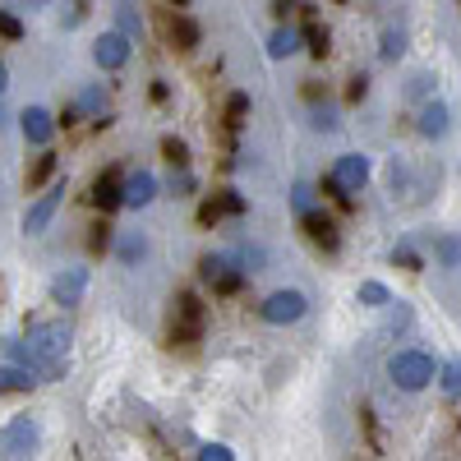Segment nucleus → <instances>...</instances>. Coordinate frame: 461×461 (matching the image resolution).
<instances>
[{
    "label": "nucleus",
    "instance_id": "1",
    "mask_svg": "<svg viewBox=\"0 0 461 461\" xmlns=\"http://www.w3.org/2000/svg\"><path fill=\"white\" fill-rule=\"evenodd\" d=\"M28 346L37 351V360L51 365V383L65 378V351H69V323H65V319L28 323Z\"/></svg>",
    "mask_w": 461,
    "mask_h": 461
},
{
    "label": "nucleus",
    "instance_id": "2",
    "mask_svg": "<svg viewBox=\"0 0 461 461\" xmlns=\"http://www.w3.org/2000/svg\"><path fill=\"white\" fill-rule=\"evenodd\" d=\"M388 374H393L397 388L420 393V388H425V383L434 378V360H429L425 351H397V356L388 360Z\"/></svg>",
    "mask_w": 461,
    "mask_h": 461
},
{
    "label": "nucleus",
    "instance_id": "3",
    "mask_svg": "<svg viewBox=\"0 0 461 461\" xmlns=\"http://www.w3.org/2000/svg\"><path fill=\"white\" fill-rule=\"evenodd\" d=\"M199 277H203L217 295H236V291L245 286V267L230 258V254H208V258L199 263Z\"/></svg>",
    "mask_w": 461,
    "mask_h": 461
},
{
    "label": "nucleus",
    "instance_id": "4",
    "mask_svg": "<svg viewBox=\"0 0 461 461\" xmlns=\"http://www.w3.org/2000/svg\"><path fill=\"white\" fill-rule=\"evenodd\" d=\"M304 310H310V300H304V291H273L263 304H258V314L263 323H273V328H286V323H300Z\"/></svg>",
    "mask_w": 461,
    "mask_h": 461
},
{
    "label": "nucleus",
    "instance_id": "5",
    "mask_svg": "<svg viewBox=\"0 0 461 461\" xmlns=\"http://www.w3.org/2000/svg\"><path fill=\"white\" fill-rule=\"evenodd\" d=\"M199 332H203V300L199 295H180L176 310H171V341L189 346V341H199Z\"/></svg>",
    "mask_w": 461,
    "mask_h": 461
},
{
    "label": "nucleus",
    "instance_id": "6",
    "mask_svg": "<svg viewBox=\"0 0 461 461\" xmlns=\"http://www.w3.org/2000/svg\"><path fill=\"white\" fill-rule=\"evenodd\" d=\"M37 443H42V429H37L32 415H14L5 429H0V452L5 456H28L37 452Z\"/></svg>",
    "mask_w": 461,
    "mask_h": 461
},
{
    "label": "nucleus",
    "instance_id": "7",
    "mask_svg": "<svg viewBox=\"0 0 461 461\" xmlns=\"http://www.w3.org/2000/svg\"><path fill=\"white\" fill-rule=\"evenodd\" d=\"M130 51H134V37H125L121 28H115V32H102L97 42H93V60H97L102 69H125Z\"/></svg>",
    "mask_w": 461,
    "mask_h": 461
},
{
    "label": "nucleus",
    "instance_id": "8",
    "mask_svg": "<svg viewBox=\"0 0 461 461\" xmlns=\"http://www.w3.org/2000/svg\"><path fill=\"white\" fill-rule=\"evenodd\" d=\"M60 199H65V180H56V185L47 189V194H42V199H37V203L23 212V230H28V236H42V230L51 226V217H56Z\"/></svg>",
    "mask_w": 461,
    "mask_h": 461
},
{
    "label": "nucleus",
    "instance_id": "9",
    "mask_svg": "<svg viewBox=\"0 0 461 461\" xmlns=\"http://www.w3.org/2000/svg\"><path fill=\"white\" fill-rule=\"evenodd\" d=\"M300 226H304V236H310L319 249H328V254L341 245V230H337V221H332L323 208H310V212L300 217Z\"/></svg>",
    "mask_w": 461,
    "mask_h": 461
},
{
    "label": "nucleus",
    "instance_id": "10",
    "mask_svg": "<svg viewBox=\"0 0 461 461\" xmlns=\"http://www.w3.org/2000/svg\"><path fill=\"white\" fill-rule=\"evenodd\" d=\"M332 180L346 189V194H360L365 180H369V158H360V152H346V158H337Z\"/></svg>",
    "mask_w": 461,
    "mask_h": 461
},
{
    "label": "nucleus",
    "instance_id": "11",
    "mask_svg": "<svg viewBox=\"0 0 461 461\" xmlns=\"http://www.w3.org/2000/svg\"><path fill=\"white\" fill-rule=\"evenodd\" d=\"M93 208H102V212H111V208H125V180H121V171H102L97 180H93Z\"/></svg>",
    "mask_w": 461,
    "mask_h": 461
},
{
    "label": "nucleus",
    "instance_id": "12",
    "mask_svg": "<svg viewBox=\"0 0 461 461\" xmlns=\"http://www.w3.org/2000/svg\"><path fill=\"white\" fill-rule=\"evenodd\" d=\"M167 42H171L176 51H194V47H199V23L189 19L185 10H176V5H171V14H167Z\"/></svg>",
    "mask_w": 461,
    "mask_h": 461
},
{
    "label": "nucleus",
    "instance_id": "13",
    "mask_svg": "<svg viewBox=\"0 0 461 461\" xmlns=\"http://www.w3.org/2000/svg\"><path fill=\"white\" fill-rule=\"evenodd\" d=\"M84 291H88V273H84V267H69V273H60V277L51 282V300L65 304V310H69V304H79Z\"/></svg>",
    "mask_w": 461,
    "mask_h": 461
},
{
    "label": "nucleus",
    "instance_id": "14",
    "mask_svg": "<svg viewBox=\"0 0 461 461\" xmlns=\"http://www.w3.org/2000/svg\"><path fill=\"white\" fill-rule=\"evenodd\" d=\"M152 199H158V176H152V171H134L125 180V208H148Z\"/></svg>",
    "mask_w": 461,
    "mask_h": 461
},
{
    "label": "nucleus",
    "instance_id": "15",
    "mask_svg": "<svg viewBox=\"0 0 461 461\" xmlns=\"http://www.w3.org/2000/svg\"><path fill=\"white\" fill-rule=\"evenodd\" d=\"M19 125H23V139H28V143H47V139L56 134L51 111H42V106H28V111L19 115Z\"/></svg>",
    "mask_w": 461,
    "mask_h": 461
},
{
    "label": "nucleus",
    "instance_id": "16",
    "mask_svg": "<svg viewBox=\"0 0 461 461\" xmlns=\"http://www.w3.org/2000/svg\"><path fill=\"white\" fill-rule=\"evenodd\" d=\"M74 106H79V115H88V121H97V125H106V121H111V102H106V93H102L97 84H88Z\"/></svg>",
    "mask_w": 461,
    "mask_h": 461
},
{
    "label": "nucleus",
    "instance_id": "17",
    "mask_svg": "<svg viewBox=\"0 0 461 461\" xmlns=\"http://www.w3.org/2000/svg\"><path fill=\"white\" fill-rule=\"evenodd\" d=\"M300 42H304V32L282 23L273 37H267V56H273V60H286V56H295V51H300Z\"/></svg>",
    "mask_w": 461,
    "mask_h": 461
},
{
    "label": "nucleus",
    "instance_id": "18",
    "mask_svg": "<svg viewBox=\"0 0 461 461\" xmlns=\"http://www.w3.org/2000/svg\"><path fill=\"white\" fill-rule=\"evenodd\" d=\"M37 383V374L32 369H23V365H0V397H10V393H28Z\"/></svg>",
    "mask_w": 461,
    "mask_h": 461
},
{
    "label": "nucleus",
    "instance_id": "19",
    "mask_svg": "<svg viewBox=\"0 0 461 461\" xmlns=\"http://www.w3.org/2000/svg\"><path fill=\"white\" fill-rule=\"evenodd\" d=\"M420 134L425 139H443L447 134V106L443 102H429L425 111H420Z\"/></svg>",
    "mask_w": 461,
    "mask_h": 461
},
{
    "label": "nucleus",
    "instance_id": "20",
    "mask_svg": "<svg viewBox=\"0 0 461 461\" xmlns=\"http://www.w3.org/2000/svg\"><path fill=\"white\" fill-rule=\"evenodd\" d=\"M115 28H121L125 37H134V42L143 37V19H139V10L130 5V0H121V5H115Z\"/></svg>",
    "mask_w": 461,
    "mask_h": 461
},
{
    "label": "nucleus",
    "instance_id": "21",
    "mask_svg": "<svg viewBox=\"0 0 461 461\" xmlns=\"http://www.w3.org/2000/svg\"><path fill=\"white\" fill-rule=\"evenodd\" d=\"M356 300L360 304H369V310H388V286H383V282H360V291H356Z\"/></svg>",
    "mask_w": 461,
    "mask_h": 461
},
{
    "label": "nucleus",
    "instance_id": "22",
    "mask_svg": "<svg viewBox=\"0 0 461 461\" xmlns=\"http://www.w3.org/2000/svg\"><path fill=\"white\" fill-rule=\"evenodd\" d=\"M51 176H56V152H42V158L32 162V171H28V189H42Z\"/></svg>",
    "mask_w": 461,
    "mask_h": 461
},
{
    "label": "nucleus",
    "instance_id": "23",
    "mask_svg": "<svg viewBox=\"0 0 461 461\" xmlns=\"http://www.w3.org/2000/svg\"><path fill=\"white\" fill-rule=\"evenodd\" d=\"M406 51V32L402 28H383V47H378V56L383 60H397Z\"/></svg>",
    "mask_w": 461,
    "mask_h": 461
},
{
    "label": "nucleus",
    "instance_id": "24",
    "mask_svg": "<svg viewBox=\"0 0 461 461\" xmlns=\"http://www.w3.org/2000/svg\"><path fill=\"white\" fill-rule=\"evenodd\" d=\"M245 115H249V97H245V93H236V97L226 102V130L236 134V130L245 125Z\"/></svg>",
    "mask_w": 461,
    "mask_h": 461
},
{
    "label": "nucleus",
    "instance_id": "25",
    "mask_svg": "<svg viewBox=\"0 0 461 461\" xmlns=\"http://www.w3.org/2000/svg\"><path fill=\"white\" fill-rule=\"evenodd\" d=\"M162 158H167L171 167H189V143L176 139V134H167V139H162Z\"/></svg>",
    "mask_w": 461,
    "mask_h": 461
},
{
    "label": "nucleus",
    "instance_id": "26",
    "mask_svg": "<svg viewBox=\"0 0 461 461\" xmlns=\"http://www.w3.org/2000/svg\"><path fill=\"white\" fill-rule=\"evenodd\" d=\"M438 263L443 267H461V236H443L438 240Z\"/></svg>",
    "mask_w": 461,
    "mask_h": 461
},
{
    "label": "nucleus",
    "instance_id": "27",
    "mask_svg": "<svg viewBox=\"0 0 461 461\" xmlns=\"http://www.w3.org/2000/svg\"><path fill=\"white\" fill-rule=\"evenodd\" d=\"M304 47H310V56H328V28H319V23H310L304 28Z\"/></svg>",
    "mask_w": 461,
    "mask_h": 461
},
{
    "label": "nucleus",
    "instance_id": "28",
    "mask_svg": "<svg viewBox=\"0 0 461 461\" xmlns=\"http://www.w3.org/2000/svg\"><path fill=\"white\" fill-rule=\"evenodd\" d=\"M438 383H443V397H447V402H456V397H461V360H452V365L443 369V378H438Z\"/></svg>",
    "mask_w": 461,
    "mask_h": 461
},
{
    "label": "nucleus",
    "instance_id": "29",
    "mask_svg": "<svg viewBox=\"0 0 461 461\" xmlns=\"http://www.w3.org/2000/svg\"><path fill=\"white\" fill-rule=\"evenodd\" d=\"M115 254H121L125 263H134V258H143V254H148V240H143V236H121V245H115Z\"/></svg>",
    "mask_w": 461,
    "mask_h": 461
},
{
    "label": "nucleus",
    "instance_id": "30",
    "mask_svg": "<svg viewBox=\"0 0 461 461\" xmlns=\"http://www.w3.org/2000/svg\"><path fill=\"white\" fill-rule=\"evenodd\" d=\"M60 23L65 28H79L84 23V0H60Z\"/></svg>",
    "mask_w": 461,
    "mask_h": 461
},
{
    "label": "nucleus",
    "instance_id": "31",
    "mask_svg": "<svg viewBox=\"0 0 461 461\" xmlns=\"http://www.w3.org/2000/svg\"><path fill=\"white\" fill-rule=\"evenodd\" d=\"M0 37H10V42H19V37H23V23H19V14H10L5 5H0Z\"/></svg>",
    "mask_w": 461,
    "mask_h": 461
},
{
    "label": "nucleus",
    "instance_id": "32",
    "mask_svg": "<svg viewBox=\"0 0 461 461\" xmlns=\"http://www.w3.org/2000/svg\"><path fill=\"white\" fill-rule=\"evenodd\" d=\"M291 203H295V212L304 217V212H310V208H314V189H310V185H304V180H300V185L291 189Z\"/></svg>",
    "mask_w": 461,
    "mask_h": 461
},
{
    "label": "nucleus",
    "instance_id": "33",
    "mask_svg": "<svg viewBox=\"0 0 461 461\" xmlns=\"http://www.w3.org/2000/svg\"><path fill=\"white\" fill-rule=\"evenodd\" d=\"M341 121H337V106H314V130H323V134H332Z\"/></svg>",
    "mask_w": 461,
    "mask_h": 461
},
{
    "label": "nucleus",
    "instance_id": "34",
    "mask_svg": "<svg viewBox=\"0 0 461 461\" xmlns=\"http://www.w3.org/2000/svg\"><path fill=\"white\" fill-rule=\"evenodd\" d=\"M393 263H402V267H411V273H420V267H425V263H420V254H415L411 245H397V249H393Z\"/></svg>",
    "mask_w": 461,
    "mask_h": 461
},
{
    "label": "nucleus",
    "instance_id": "35",
    "mask_svg": "<svg viewBox=\"0 0 461 461\" xmlns=\"http://www.w3.org/2000/svg\"><path fill=\"white\" fill-rule=\"evenodd\" d=\"M199 456H203V461H236V452H230L226 443H203Z\"/></svg>",
    "mask_w": 461,
    "mask_h": 461
},
{
    "label": "nucleus",
    "instance_id": "36",
    "mask_svg": "<svg viewBox=\"0 0 461 461\" xmlns=\"http://www.w3.org/2000/svg\"><path fill=\"white\" fill-rule=\"evenodd\" d=\"M221 217H226V208H221V199H208V203L199 208V221H203V226H217Z\"/></svg>",
    "mask_w": 461,
    "mask_h": 461
},
{
    "label": "nucleus",
    "instance_id": "37",
    "mask_svg": "<svg viewBox=\"0 0 461 461\" xmlns=\"http://www.w3.org/2000/svg\"><path fill=\"white\" fill-rule=\"evenodd\" d=\"M217 199H221V208H226V217H240V212H245V199L236 194V189H221V194H217Z\"/></svg>",
    "mask_w": 461,
    "mask_h": 461
},
{
    "label": "nucleus",
    "instance_id": "38",
    "mask_svg": "<svg viewBox=\"0 0 461 461\" xmlns=\"http://www.w3.org/2000/svg\"><path fill=\"white\" fill-rule=\"evenodd\" d=\"M88 249H93V254H106V249H111V226H93Z\"/></svg>",
    "mask_w": 461,
    "mask_h": 461
},
{
    "label": "nucleus",
    "instance_id": "39",
    "mask_svg": "<svg viewBox=\"0 0 461 461\" xmlns=\"http://www.w3.org/2000/svg\"><path fill=\"white\" fill-rule=\"evenodd\" d=\"M171 189L176 194H189V189H194V176H189L185 167H171Z\"/></svg>",
    "mask_w": 461,
    "mask_h": 461
},
{
    "label": "nucleus",
    "instance_id": "40",
    "mask_svg": "<svg viewBox=\"0 0 461 461\" xmlns=\"http://www.w3.org/2000/svg\"><path fill=\"white\" fill-rule=\"evenodd\" d=\"M365 93H369V79H365V74H356L351 88H346V97H351V102H365Z\"/></svg>",
    "mask_w": 461,
    "mask_h": 461
},
{
    "label": "nucleus",
    "instance_id": "41",
    "mask_svg": "<svg viewBox=\"0 0 461 461\" xmlns=\"http://www.w3.org/2000/svg\"><path fill=\"white\" fill-rule=\"evenodd\" d=\"M295 10H304L300 0H273V14H277V19H286V14H295Z\"/></svg>",
    "mask_w": 461,
    "mask_h": 461
},
{
    "label": "nucleus",
    "instance_id": "42",
    "mask_svg": "<svg viewBox=\"0 0 461 461\" xmlns=\"http://www.w3.org/2000/svg\"><path fill=\"white\" fill-rule=\"evenodd\" d=\"M411 93H415V97H425V93H429V79H425V74H420V79H411Z\"/></svg>",
    "mask_w": 461,
    "mask_h": 461
},
{
    "label": "nucleus",
    "instance_id": "43",
    "mask_svg": "<svg viewBox=\"0 0 461 461\" xmlns=\"http://www.w3.org/2000/svg\"><path fill=\"white\" fill-rule=\"evenodd\" d=\"M5 88H10V69L0 65V97H5Z\"/></svg>",
    "mask_w": 461,
    "mask_h": 461
},
{
    "label": "nucleus",
    "instance_id": "44",
    "mask_svg": "<svg viewBox=\"0 0 461 461\" xmlns=\"http://www.w3.org/2000/svg\"><path fill=\"white\" fill-rule=\"evenodd\" d=\"M171 5H176V10H185V0H171Z\"/></svg>",
    "mask_w": 461,
    "mask_h": 461
}]
</instances>
